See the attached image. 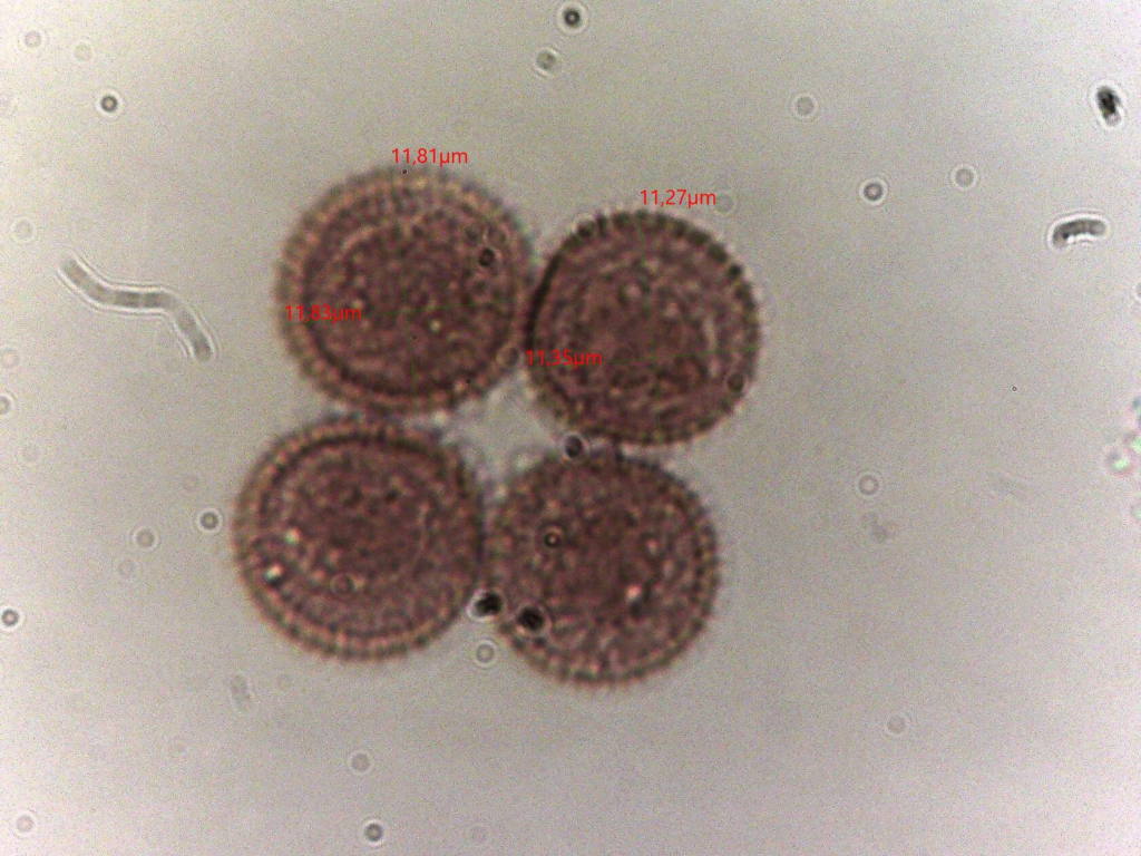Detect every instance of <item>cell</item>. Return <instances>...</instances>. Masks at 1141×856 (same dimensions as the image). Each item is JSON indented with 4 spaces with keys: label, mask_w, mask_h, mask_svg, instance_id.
<instances>
[{
    "label": "cell",
    "mask_w": 1141,
    "mask_h": 856,
    "mask_svg": "<svg viewBox=\"0 0 1141 856\" xmlns=\"http://www.w3.org/2000/svg\"><path fill=\"white\" fill-rule=\"evenodd\" d=\"M482 606L527 667L617 688L670 667L705 628L716 533L676 475L612 451L555 454L516 473L486 529Z\"/></svg>",
    "instance_id": "1"
},
{
    "label": "cell",
    "mask_w": 1141,
    "mask_h": 856,
    "mask_svg": "<svg viewBox=\"0 0 1141 856\" xmlns=\"http://www.w3.org/2000/svg\"><path fill=\"white\" fill-rule=\"evenodd\" d=\"M445 214H315L298 231L277 268L276 322L318 391L374 414H430L510 367L525 252L482 216Z\"/></svg>",
    "instance_id": "2"
},
{
    "label": "cell",
    "mask_w": 1141,
    "mask_h": 856,
    "mask_svg": "<svg viewBox=\"0 0 1141 856\" xmlns=\"http://www.w3.org/2000/svg\"><path fill=\"white\" fill-rule=\"evenodd\" d=\"M615 243L589 226L529 302L524 347L544 409L587 437L669 446L734 410L754 372L759 323L740 268L699 232Z\"/></svg>",
    "instance_id": "3"
},
{
    "label": "cell",
    "mask_w": 1141,
    "mask_h": 856,
    "mask_svg": "<svg viewBox=\"0 0 1141 856\" xmlns=\"http://www.w3.org/2000/svg\"><path fill=\"white\" fill-rule=\"evenodd\" d=\"M59 269L86 298L101 305L135 310L163 309L172 315L184 308L176 296L165 291H134L105 285L71 256L61 260Z\"/></svg>",
    "instance_id": "4"
},
{
    "label": "cell",
    "mask_w": 1141,
    "mask_h": 856,
    "mask_svg": "<svg viewBox=\"0 0 1141 856\" xmlns=\"http://www.w3.org/2000/svg\"><path fill=\"white\" fill-rule=\"evenodd\" d=\"M173 319L188 341L195 358L203 362L208 361L212 357L211 344L191 312L184 307L173 315Z\"/></svg>",
    "instance_id": "5"
},
{
    "label": "cell",
    "mask_w": 1141,
    "mask_h": 856,
    "mask_svg": "<svg viewBox=\"0 0 1141 856\" xmlns=\"http://www.w3.org/2000/svg\"><path fill=\"white\" fill-rule=\"evenodd\" d=\"M1106 231V225L1103 221L1096 218L1081 217L1063 222L1055 226L1052 234V242L1054 246H1063L1071 237L1077 235H1103Z\"/></svg>",
    "instance_id": "6"
},
{
    "label": "cell",
    "mask_w": 1141,
    "mask_h": 856,
    "mask_svg": "<svg viewBox=\"0 0 1141 856\" xmlns=\"http://www.w3.org/2000/svg\"><path fill=\"white\" fill-rule=\"evenodd\" d=\"M1096 103L1103 119L1109 125H1114L1120 120V99L1114 89L1108 86L1100 87L1096 91Z\"/></svg>",
    "instance_id": "7"
},
{
    "label": "cell",
    "mask_w": 1141,
    "mask_h": 856,
    "mask_svg": "<svg viewBox=\"0 0 1141 856\" xmlns=\"http://www.w3.org/2000/svg\"><path fill=\"white\" fill-rule=\"evenodd\" d=\"M956 181L959 184L967 185L973 181V174L968 169L962 168L956 174Z\"/></svg>",
    "instance_id": "8"
}]
</instances>
